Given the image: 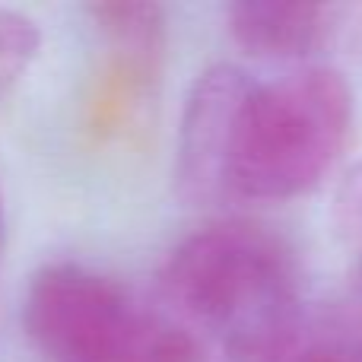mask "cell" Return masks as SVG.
I'll use <instances>...</instances> for the list:
<instances>
[{"label": "cell", "instance_id": "cell-3", "mask_svg": "<svg viewBox=\"0 0 362 362\" xmlns=\"http://www.w3.org/2000/svg\"><path fill=\"white\" fill-rule=\"evenodd\" d=\"M23 331L42 362H206L197 334L115 276L74 261L32 274Z\"/></svg>", "mask_w": 362, "mask_h": 362}, {"label": "cell", "instance_id": "cell-9", "mask_svg": "<svg viewBox=\"0 0 362 362\" xmlns=\"http://www.w3.org/2000/svg\"><path fill=\"white\" fill-rule=\"evenodd\" d=\"M331 216H334V229H337L340 242L362 257V163H356L340 178Z\"/></svg>", "mask_w": 362, "mask_h": 362}, {"label": "cell", "instance_id": "cell-4", "mask_svg": "<svg viewBox=\"0 0 362 362\" xmlns=\"http://www.w3.org/2000/svg\"><path fill=\"white\" fill-rule=\"evenodd\" d=\"M248 83V70L235 64H213L187 89L175 146V187L187 204H229L226 165Z\"/></svg>", "mask_w": 362, "mask_h": 362}, {"label": "cell", "instance_id": "cell-6", "mask_svg": "<svg viewBox=\"0 0 362 362\" xmlns=\"http://www.w3.org/2000/svg\"><path fill=\"white\" fill-rule=\"evenodd\" d=\"M245 362H362V302H302Z\"/></svg>", "mask_w": 362, "mask_h": 362}, {"label": "cell", "instance_id": "cell-10", "mask_svg": "<svg viewBox=\"0 0 362 362\" xmlns=\"http://www.w3.org/2000/svg\"><path fill=\"white\" fill-rule=\"evenodd\" d=\"M0 251H4V197H0Z\"/></svg>", "mask_w": 362, "mask_h": 362}, {"label": "cell", "instance_id": "cell-5", "mask_svg": "<svg viewBox=\"0 0 362 362\" xmlns=\"http://www.w3.org/2000/svg\"><path fill=\"white\" fill-rule=\"evenodd\" d=\"M232 42L255 57L289 61L305 57L337 29V6L286 4V0H245L226 10Z\"/></svg>", "mask_w": 362, "mask_h": 362}, {"label": "cell", "instance_id": "cell-1", "mask_svg": "<svg viewBox=\"0 0 362 362\" xmlns=\"http://www.w3.org/2000/svg\"><path fill=\"white\" fill-rule=\"evenodd\" d=\"M159 289L172 318L216 337L229 362L255 356L305 302L289 242L245 219L210 223L181 238L159 267Z\"/></svg>", "mask_w": 362, "mask_h": 362}, {"label": "cell", "instance_id": "cell-2", "mask_svg": "<svg viewBox=\"0 0 362 362\" xmlns=\"http://www.w3.org/2000/svg\"><path fill=\"white\" fill-rule=\"evenodd\" d=\"M353 112V86L334 67H299L270 83L251 76L226 165L229 200L276 204L315 191L344 156Z\"/></svg>", "mask_w": 362, "mask_h": 362}, {"label": "cell", "instance_id": "cell-7", "mask_svg": "<svg viewBox=\"0 0 362 362\" xmlns=\"http://www.w3.org/2000/svg\"><path fill=\"white\" fill-rule=\"evenodd\" d=\"M89 16L99 23L108 42L127 57L131 67L150 70L163 57L165 13L156 4H93Z\"/></svg>", "mask_w": 362, "mask_h": 362}, {"label": "cell", "instance_id": "cell-8", "mask_svg": "<svg viewBox=\"0 0 362 362\" xmlns=\"http://www.w3.org/2000/svg\"><path fill=\"white\" fill-rule=\"evenodd\" d=\"M42 48V32L29 16L0 10V102L16 89Z\"/></svg>", "mask_w": 362, "mask_h": 362}]
</instances>
